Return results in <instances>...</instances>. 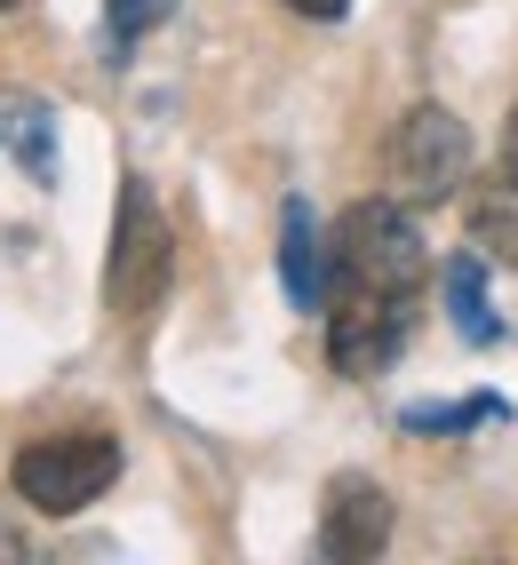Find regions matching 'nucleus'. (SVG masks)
Here are the masks:
<instances>
[{"mask_svg":"<svg viewBox=\"0 0 518 565\" xmlns=\"http://www.w3.org/2000/svg\"><path fill=\"white\" fill-rule=\"evenodd\" d=\"M431 271L423 255V232L415 215H406V200H359L336 239H327V279L336 287H376V295H415Z\"/></svg>","mask_w":518,"mask_h":565,"instance_id":"obj_1","label":"nucleus"},{"mask_svg":"<svg viewBox=\"0 0 518 565\" xmlns=\"http://www.w3.org/2000/svg\"><path fill=\"white\" fill-rule=\"evenodd\" d=\"M113 478H120V438H104V430H49V438H24L17 462H9L17 502L41 510V518L88 510Z\"/></svg>","mask_w":518,"mask_h":565,"instance_id":"obj_2","label":"nucleus"},{"mask_svg":"<svg viewBox=\"0 0 518 565\" xmlns=\"http://www.w3.org/2000/svg\"><path fill=\"white\" fill-rule=\"evenodd\" d=\"M383 168H391V192L406 207H438L471 183V128L447 104H415V111H399Z\"/></svg>","mask_w":518,"mask_h":565,"instance_id":"obj_3","label":"nucleus"},{"mask_svg":"<svg viewBox=\"0 0 518 565\" xmlns=\"http://www.w3.org/2000/svg\"><path fill=\"white\" fill-rule=\"evenodd\" d=\"M168 271H176V247H168V215L152 207L144 175L120 183V215H113V263H104V303L120 319H144L160 311L168 295Z\"/></svg>","mask_w":518,"mask_h":565,"instance_id":"obj_4","label":"nucleus"},{"mask_svg":"<svg viewBox=\"0 0 518 565\" xmlns=\"http://www.w3.org/2000/svg\"><path fill=\"white\" fill-rule=\"evenodd\" d=\"M406 334H415V295L336 287V303H327V359H336V374H351V383L391 374V359L406 351Z\"/></svg>","mask_w":518,"mask_h":565,"instance_id":"obj_5","label":"nucleus"},{"mask_svg":"<svg viewBox=\"0 0 518 565\" xmlns=\"http://www.w3.org/2000/svg\"><path fill=\"white\" fill-rule=\"evenodd\" d=\"M383 542H391V494L376 478L343 470L336 486H327V502H319V557L367 565V557H383Z\"/></svg>","mask_w":518,"mask_h":565,"instance_id":"obj_6","label":"nucleus"},{"mask_svg":"<svg viewBox=\"0 0 518 565\" xmlns=\"http://www.w3.org/2000/svg\"><path fill=\"white\" fill-rule=\"evenodd\" d=\"M0 160H17L32 183H56V104L0 88Z\"/></svg>","mask_w":518,"mask_h":565,"instance_id":"obj_7","label":"nucleus"},{"mask_svg":"<svg viewBox=\"0 0 518 565\" xmlns=\"http://www.w3.org/2000/svg\"><path fill=\"white\" fill-rule=\"evenodd\" d=\"M279 279H287V303L295 311H319L327 303V239L304 200H287V223H279Z\"/></svg>","mask_w":518,"mask_h":565,"instance_id":"obj_8","label":"nucleus"},{"mask_svg":"<svg viewBox=\"0 0 518 565\" xmlns=\"http://www.w3.org/2000/svg\"><path fill=\"white\" fill-rule=\"evenodd\" d=\"M471 239L487 247L495 263H510V271H518V175H510V168H495V175L471 192Z\"/></svg>","mask_w":518,"mask_h":565,"instance_id":"obj_9","label":"nucleus"},{"mask_svg":"<svg viewBox=\"0 0 518 565\" xmlns=\"http://www.w3.org/2000/svg\"><path fill=\"white\" fill-rule=\"evenodd\" d=\"M447 311H455V334L463 343H487L495 319H487V271H478V255H455L447 263Z\"/></svg>","mask_w":518,"mask_h":565,"instance_id":"obj_10","label":"nucleus"},{"mask_svg":"<svg viewBox=\"0 0 518 565\" xmlns=\"http://www.w3.org/2000/svg\"><path fill=\"white\" fill-rule=\"evenodd\" d=\"M503 398H455V406H406V430H471V423H495Z\"/></svg>","mask_w":518,"mask_h":565,"instance_id":"obj_11","label":"nucleus"},{"mask_svg":"<svg viewBox=\"0 0 518 565\" xmlns=\"http://www.w3.org/2000/svg\"><path fill=\"white\" fill-rule=\"evenodd\" d=\"M104 17H113V41H144V32H160L176 17V0H104Z\"/></svg>","mask_w":518,"mask_h":565,"instance_id":"obj_12","label":"nucleus"},{"mask_svg":"<svg viewBox=\"0 0 518 565\" xmlns=\"http://www.w3.org/2000/svg\"><path fill=\"white\" fill-rule=\"evenodd\" d=\"M287 9H295V17H319V24H336V17L351 9V0H287Z\"/></svg>","mask_w":518,"mask_h":565,"instance_id":"obj_13","label":"nucleus"},{"mask_svg":"<svg viewBox=\"0 0 518 565\" xmlns=\"http://www.w3.org/2000/svg\"><path fill=\"white\" fill-rule=\"evenodd\" d=\"M503 168L518 175V111H510V136H503Z\"/></svg>","mask_w":518,"mask_h":565,"instance_id":"obj_14","label":"nucleus"},{"mask_svg":"<svg viewBox=\"0 0 518 565\" xmlns=\"http://www.w3.org/2000/svg\"><path fill=\"white\" fill-rule=\"evenodd\" d=\"M0 9H17V0H0Z\"/></svg>","mask_w":518,"mask_h":565,"instance_id":"obj_15","label":"nucleus"}]
</instances>
